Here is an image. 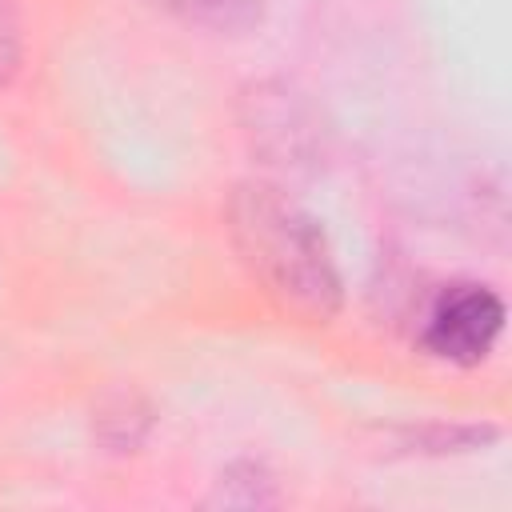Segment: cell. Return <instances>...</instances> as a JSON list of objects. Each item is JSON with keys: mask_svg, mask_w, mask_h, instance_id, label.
I'll use <instances>...</instances> for the list:
<instances>
[{"mask_svg": "<svg viewBox=\"0 0 512 512\" xmlns=\"http://www.w3.org/2000/svg\"><path fill=\"white\" fill-rule=\"evenodd\" d=\"M228 232L248 272L292 312L328 320L340 308V272L320 224L276 184L248 180L228 196Z\"/></svg>", "mask_w": 512, "mask_h": 512, "instance_id": "cell-1", "label": "cell"}, {"mask_svg": "<svg viewBox=\"0 0 512 512\" xmlns=\"http://www.w3.org/2000/svg\"><path fill=\"white\" fill-rule=\"evenodd\" d=\"M152 4L176 16L180 24L216 36H240L264 20V0H152Z\"/></svg>", "mask_w": 512, "mask_h": 512, "instance_id": "cell-4", "label": "cell"}, {"mask_svg": "<svg viewBox=\"0 0 512 512\" xmlns=\"http://www.w3.org/2000/svg\"><path fill=\"white\" fill-rule=\"evenodd\" d=\"M152 424V408L136 392H112L96 408V436L112 452H132Z\"/></svg>", "mask_w": 512, "mask_h": 512, "instance_id": "cell-5", "label": "cell"}, {"mask_svg": "<svg viewBox=\"0 0 512 512\" xmlns=\"http://www.w3.org/2000/svg\"><path fill=\"white\" fill-rule=\"evenodd\" d=\"M244 128L252 148L276 168H304L320 156V120L312 104L280 80L244 92Z\"/></svg>", "mask_w": 512, "mask_h": 512, "instance_id": "cell-3", "label": "cell"}, {"mask_svg": "<svg viewBox=\"0 0 512 512\" xmlns=\"http://www.w3.org/2000/svg\"><path fill=\"white\" fill-rule=\"evenodd\" d=\"M20 72V4L0 0V88Z\"/></svg>", "mask_w": 512, "mask_h": 512, "instance_id": "cell-7", "label": "cell"}, {"mask_svg": "<svg viewBox=\"0 0 512 512\" xmlns=\"http://www.w3.org/2000/svg\"><path fill=\"white\" fill-rule=\"evenodd\" d=\"M216 504H236V508H260V504H272L276 492H272V476L264 472V464L256 460H236L220 484H216Z\"/></svg>", "mask_w": 512, "mask_h": 512, "instance_id": "cell-6", "label": "cell"}, {"mask_svg": "<svg viewBox=\"0 0 512 512\" xmlns=\"http://www.w3.org/2000/svg\"><path fill=\"white\" fill-rule=\"evenodd\" d=\"M504 328V300L476 280L436 288L416 324V344L448 364H480Z\"/></svg>", "mask_w": 512, "mask_h": 512, "instance_id": "cell-2", "label": "cell"}]
</instances>
